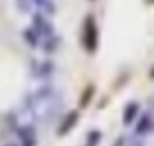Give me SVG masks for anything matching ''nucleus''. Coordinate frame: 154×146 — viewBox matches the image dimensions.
Segmentation results:
<instances>
[{
	"label": "nucleus",
	"instance_id": "4",
	"mask_svg": "<svg viewBox=\"0 0 154 146\" xmlns=\"http://www.w3.org/2000/svg\"><path fill=\"white\" fill-rule=\"evenodd\" d=\"M151 130H152V118H151V114H142L138 118V123H136V134L143 136V134H147Z\"/></svg>",
	"mask_w": 154,
	"mask_h": 146
},
{
	"label": "nucleus",
	"instance_id": "11",
	"mask_svg": "<svg viewBox=\"0 0 154 146\" xmlns=\"http://www.w3.org/2000/svg\"><path fill=\"white\" fill-rule=\"evenodd\" d=\"M9 146H14V145H9Z\"/></svg>",
	"mask_w": 154,
	"mask_h": 146
},
{
	"label": "nucleus",
	"instance_id": "10",
	"mask_svg": "<svg viewBox=\"0 0 154 146\" xmlns=\"http://www.w3.org/2000/svg\"><path fill=\"white\" fill-rule=\"evenodd\" d=\"M113 146H125V139L124 137H118L115 143H113Z\"/></svg>",
	"mask_w": 154,
	"mask_h": 146
},
{
	"label": "nucleus",
	"instance_id": "3",
	"mask_svg": "<svg viewBox=\"0 0 154 146\" xmlns=\"http://www.w3.org/2000/svg\"><path fill=\"white\" fill-rule=\"evenodd\" d=\"M138 112H140V105L136 104V102H131V104H127L125 105V109H124V125H131V123H134V119L138 118Z\"/></svg>",
	"mask_w": 154,
	"mask_h": 146
},
{
	"label": "nucleus",
	"instance_id": "8",
	"mask_svg": "<svg viewBox=\"0 0 154 146\" xmlns=\"http://www.w3.org/2000/svg\"><path fill=\"white\" fill-rule=\"evenodd\" d=\"M25 39L31 43V46H38V43H39V36H38V32L34 31V29H27L25 31Z\"/></svg>",
	"mask_w": 154,
	"mask_h": 146
},
{
	"label": "nucleus",
	"instance_id": "5",
	"mask_svg": "<svg viewBox=\"0 0 154 146\" xmlns=\"http://www.w3.org/2000/svg\"><path fill=\"white\" fill-rule=\"evenodd\" d=\"M77 110H72V112H68V116L65 118V121L61 123V127H59V136H63V134H68L72 128H74V125L77 123Z\"/></svg>",
	"mask_w": 154,
	"mask_h": 146
},
{
	"label": "nucleus",
	"instance_id": "6",
	"mask_svg": "<svg viewBox=\"0 0 154 146\" xmlns=\"http://www.w3.org/2000/svg\"><path fill=\"white\" fill-rule=\"evenodd\" d=\"M18 137L22 141V146H34L36 145V137H34V132L31 128H22L18 130Z\"/></svg>",
	"mask_w": 154,
	"mask_h": 146
},
{
	"label": "nucleus",
	"instance_id": "9",
	"mask_svg": "<svg viewBox=\"0 0 154 146\" xmlns=\"http://www.w3.org/2000/svg\"><path fill=\"white\" fill-rule=\"evenodd\" d=\"M50 70H52V64H48V63H45L41 66H36V73L38 75H47V73H50Z\"/></svg>",
	"mask_w": 154,
	"mask_h": 146
},
{
	"label": "nucleus",
	"instance_id": "1",
	"mask_svg": "<svg viewBox=\"0 0 154 146\" xmlns=\"http://www.w3.org/2000/svg\"><path fill=\"white\" fill-rule=\"evenodd\" d=\"M82 43L88 52H95L99 45V31L93 16H88L84 20V32H82Z\"/></svg>",
	"mask_w": 154,
	"mask_h": 146
},
{
	"label": "nucleus",
	"instance_id": "7",
	"mask_svg": "<svg viewBox=\"0 0 154 146\" xmlns=\"http://www.w3.org/2000/svg\"><path fill=\"white\" fill-rule=\"evenodd\" d=\"M100 132L99 130H91L90 134H88V137H86V143H84V146H97L99 143H100Z\"/></svg>",
	"mask_w": 154,
	"mask_h": 146
},
{
	"label": "nucleus",
	"instance_id": "2",
	"mask_svg": "<svg viewBox=\"0 0 154 146\" xmlns=\"http://www.w3.org/2000/svg\"><path fill=\"white\" fill-rule=\"evenodd\" d=\"M32 29L38 32V36H48V37H52V25L43 18V16H36L34 20H32Z\"/></svg>",
	"mask_w": 154,
	"mask_h": 146
}]
</instances>
